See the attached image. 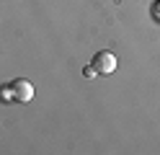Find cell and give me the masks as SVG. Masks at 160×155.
Instances as JSON below:
<instances>
[{
    "label": "cell",
    "mask_w": 160,
    "mask_h": 155,
    "mask_svg": "<svg viewBox=\"0 0 160 155\" xmlns=\"http://www.w3.org/2000/svg\"><path fill=\"white\" fill-rule=\"evenodd\" d=\"M11 90H13V101L28 103L34 98V85H31V80H26V78H16L11 83Z\"/></svg>",
    "instance_id": "cell-1"
},
{
    "label": "cell",
    "mask_w": 160,
    "mask_h": 155,
    "mask_svg": "<svg viewBox=\"0 0 160 155\" xmlns=\"http://www.w3.org/2000/svg\"><path fill=\"white\" fill-rule=\"evenodd\" d=\"M91 65L96 67L98 75H111V72L116 70V57L111 54V52H96V57Z\"/></svg>",
    "instance_id": "cell-2"
},
{
    "label": "cell",
    "mask_w": 160,
    "mask_h": 155,
    "mask_svg": "<svg viewBox=\"0 0 160 155\" xmlns=\"http://www.w3.org/2000/svg\"><path fill=\"white\" fill-rule=\"evenodd\" d=\"M0 98H3L5 103L13 101V90H11V85H3V88H0Z\"/></svg>",
    "instance_id": "cell-3"
},
{
    "label": "cell",
    "mask_w": 160,
    "mask_h": 155,
    "mask_svg": "<svg viewBox=\"0 0 160 155\" xmlns=\"http://www.w3.org/2000/svg\"><path fill=\"white\" fill-rule=\"evenodd\" d=\"M150 16H152V21H160V0H155L152 8H150Z\"/></svg>",
    "instance_id": "cell-4"
},
{
    "label": "cell",
    "mask_w": 160,
    "mask_h": 155,
    "mask_svg": "<svg viewBox=\"0 0 160 155\" xmlns=\"http://www.w3.org/2000/svg\"><path fill=\"white\" fill-rule=\"evenodd\" d=\"M93 75H98L96 67H93V65H91V67H85V78H93Z\"/></svg>",
    "instance_id": "cell-5"
}]
</instances>
